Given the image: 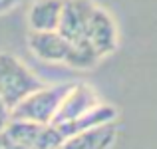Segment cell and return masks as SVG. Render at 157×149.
Segmentation results:
<instances>
[{
    "label": "cell",
    "instance_id": "5",
    "mask_svg": "<svg viewBox=\"0 0 157 149\" xmlns=\"http://www.w3.org/2000/svg\"><path fill=\"white\" fill-rule=\"evenodd\" d=\"M98 4L94 0H64V10L58 24V32L68 42H78L86 38L90 18Z\"/></svg>",
    "mask_w": 157,
    "mask_h": 149
},
{
    "label": "cell",
    "instance_id": "12",
    "mask_svg": "<svg viewBox=\"0 0 157 149\" xmlns=\"http://www.w3.org/2000/svg\"><path fill=\"white\" fill-rule=\"evenodd\" d=\"M8 121H10V107H8V103L2 99V96H0V131L6 127Z\"/></svg>",
    "mask_w": 157,
    "mask_h": 149
},
{
    "label": "cell",
    "instance_id": "6",
    "mask_svg": "<svg viewBox=\"0 0 157 149\" xmlns=\"http://www.w3.org/2000/svg\"><path fill=\"white\" fill-rule=\"evenodd\" d=\"M100 101H101L100 94H98L90 84H86V82L76 84V82H74L72 88L66 92V96L62 99L60 107H58V113H56V117H54L52 123L72 121V119L84 115L86 111L94 109Z\"/></svg>",
    "mask_w": 157,
    "mask_h": 149
},
{
    "label": "cell",
    "instance_id": "1",
    "mask_svg": "<svg viewBox=\"0 0 157 149\" xmlns=\"http://www.w3.org/2000/svg\"><path fill=\"white\" fill-rule=\"evenodd\" d=\"M42 86L44 82L20 58L10 52H0V96L8 103L10 111Z\"/></svg>",
    "mask_w": 157,
    "mask_h": 149
},
{
    "label": "cell",
    "instance_id": "11",
    "mask_svg": "<svg viewBox=\"0 0 157 149\" xmlns=\"http://www.w3.org/2000/svg\"><path fill=\"white\" fill-rule=\"evenodd\" d=\"M100 58L94 52V48L88 44V40H78V42H70V50L66 56L64 64L68 68L74 70H92L94 66H98Z\"/></svg>",
    "mask_w": 157,
    "mask_h": 149
},
{
    "label": "cell",
    "instance_id": "3",
    "mask_svg": "<svg viewBox=\"0 0 157 149\" xmlns=\"http://www.w3.org/2000/svg\"><path fill=\"white\" fill-rule=\"evenodd\" d=\"M0 135L22 145L24 149H60L64 137L54 123H36L26 119H12Z\"/></svg>",
    "mask_w": 157,
    "mask_h": 149
},
{
    "label": "cell",
    "instance_id": "2",
    "mask_svg": "<svg viewBox=\"0 0 157 149\" xmlns=\"http://www.w3.org/2000/svg\"><path fill=\"white\" fill-rule=\"evenodd\" d=\"M74 82H64V84H54L38 88L26 96L18 105L12 107L10 117L12 119H26V121H36V123H52L58 113L62 99L66 92L72 88Z\"/></svg>",
    "mask_w": 157,
    "mask_h": 149
},
{
    "label": "cell",
    "instance_id": "7",
    "mask_svg": "<svg viewBox=\"0 0 157 149\" xmlns=\"http://www.w3.org/2000/svg\"><path fill=\"white\" fill-rule=\"evenodd\" d=\"M28 48L38 60L46 62V64H64L70 50V42L58 30H50V32L30 30Z\"/></svg>",
    "mask_w": 157,
    "mask_h": 149
},
{
    "label": "cell",
    "instance_id": "8",
    "mask_svg": "<svg viewBox=\"0 0 157 149\" xmlns=\"http://www.w3.org/2000/svg\"><path fill=\"white\" fill-rule=\"evenodd\" d=\"M119 125L115 121L96 125L92 129L70 135L62 141L60 149H111L117 141Z\"/></svg>",
    "mask_w": 157,
    "mask_h": 149
},
{
    "label": "cell",
    "instance_id": "9",
    "mask_svg": "<svg viewBox=\"0 0 157 149\" xmlns=\"http://www.w3.org/2000/svg\"><path fill=\"white\" fill-rule=\"evenodd\" d=\"M117 107L111 105V103H104L100 101L94 109L86 111L84 115L72 119V121H66V123H54L58 127L62 137H70V135H76L80 131H86V129H92L96 125H104V123H111V121H117Z\"/></svg>",
    "mask_w": 157,
    "mask_h": 149
},
{
    "label": "cell",
    "instance_id": "10",
    "mask_svg": "<svg viewBox=\"0 0 157 149\" xmlns=\"http://www.w3.org/2000/svg\"><path fill=\"white\" fill-rule=\"evenodd\" d=\"M64 0H34L28 10V26L34 32L58 30Z\"/></svg>",
    "mask_w": 157,
    "mask_h": 149
},
{
    "label": "cell",
    "instance_id": "13",
    "mask_svg": "<svg viewBox=\"0 0 157 149\" xmlns=\"http://www.w3.org/2000/svg\"><path fill=\"white\" fill-rule=\"evenodd\" d=\"M22 0H0V14H6V12L14 10Z\"/></svg>",
    "mask_w": 157,
    "mask_h": 149
},
{
    "label": "cell",
    "instance_id": "4",
    "mask_svg": "<svg viewBox=\"0 0 157 149\" xmlns=\"http://www.w3.org/2000/svg\"><path fill=\"white\" fill-rule=\"evenodd\" d=\"M86 40L94 48V52L98 54L100 60L111 56L119 46V32L117 24H115L113 16L101 8L100 4L96 6L92 18H90L88 30H86Z\"/></svg>",
    "mask_w": 157,
    "mask_h": 149
}]
</instances>
